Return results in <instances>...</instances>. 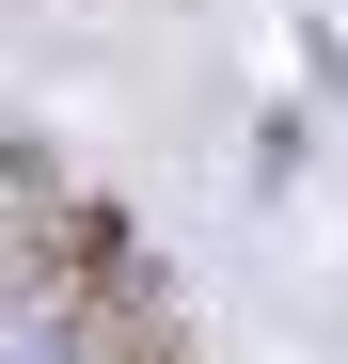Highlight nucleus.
<instances>
[{
  "mask_svg": "<svg viewBox=\"0 0 348 364\" xmlns=\"http://www.w3.org/2000/svg\"><path fill=\"white\" fill-rule=\"evenodd\" d=\"M158 254H143V222L127 206H95V191H48V222L16 237V285H32V317H80V301H111V285H143Z\"/></svg>",
  "mask_w": 348,
  "mask_h": 364,
  "instance_id": "nucleus-1",
  "label": "nucleus"
},
{
  "mask_svg": "<svg viewBox=\"0 0 348 364\" xmlns=\"http://www.w3.org/2000/svg\"><path fill=\"white\" fill-rule=\"evenodd\" d=\"M158 364H190V348H158Z\"/></svg>",
  "mask_w": 348,
  "mask_h": 364,
  "instance_id": "nucleus-2",
  "label": "nucleus"
}]
</instances>
